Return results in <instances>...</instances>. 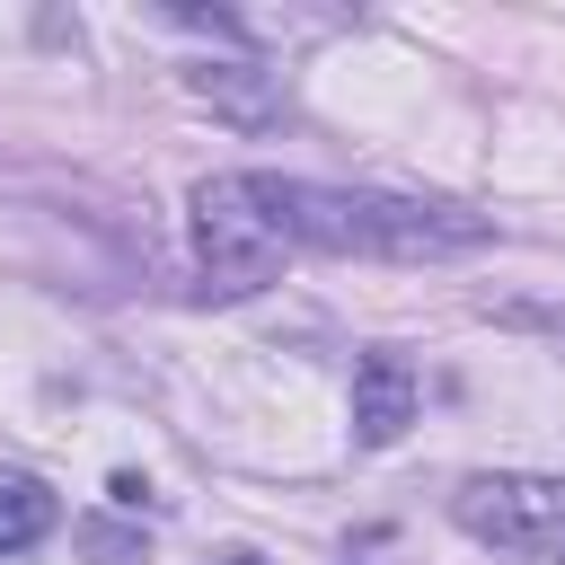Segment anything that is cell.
<instances>
[{
    "label": "cell",
    "mask_w": 565,
    "mask_h": 565,
    "mask_svg": "<svg viewBox=\"0 0 565 565\" xmlns=\"http://www.w3.org/2000/svg\"><path fill=\"white\" fill-rule=\"evenodd\" d=\"M44 530H53V494L26 486V477H9V486H0V556H9V547H35Z\"/></svg>",
    "instance_id": "obj_4"
},
{
    "label": "cell",
    "mask_w": 565,
    "mask_h": 565,
    "mask_svg": "<svg viewBox=\"0 0 565 565\" xmlns=\"http://www.w3.org/2000/svg\"><path fill=\"white\" fill-rule=\"evenodd\" d=\"M406 424H415V371H406V353H371L353 371V441L388 450Z\"/></svg>",
    "instance_id": "obj_3"
},
{
    "label": "cell",
    "mask_w": 565,
    "mask_h": 565,
    "mask_svg": "<svg viewBox=\"0 0 565 565\" xmlns=\"http://www.w3.org/2000/svg\"><path fill=\"white\" fill-rule=\"evenodd\" d=\"M194 238L212 291H256L274 282L282 247H327V256H459L486 238V221L441 212V203H397V194H344L309 177H212L194 185Z\"/></svg>",
    "instance_id": "obj_1"
},
{
    "label": "cell",
    "mask_w": 565,
    "mask_h": 565,
    "mask_svg": "<svg viewBox=\"0 0 565 565\" xmlns=\"http://www.w3.org/2000/svg\"><path fill=\"white\" fill-rule=\"evenodd\" d=\"M221 565H265V556H221Z\"/></svg>",
    "instance_id": "obj_6"
},
{
    "label": "cell",
    "mask_w": 565,
    "mask_h": 565,
    "mask_svg": "<svg viewBox=\"0 0 565 565\" xmlns=\"http://www.w3.org/2000/svg\"><path fill=\"white\" fill-rule=\"evenodd\" d=\"M79 547H88L97 565H141V539H132V530H106V521H88Z\"/></svg>",
    "instance_id": "obj_5"
},
{
    "label": "cell",
    "mask_w": 565,
    "mask_h": 565,
    "mask_svg": "<svg viewBox=\"0 0 565 565\" xmlns=\"http://www.w3.org/2000/svg\"><path fill=\"white\" fill-rule=\"evenodd\" d=\"M459 530L503 547V556H530V565H565V477H468L459 486Z\"/></svg>",
    "instance_id": "obj_2"
}]
</instances>
